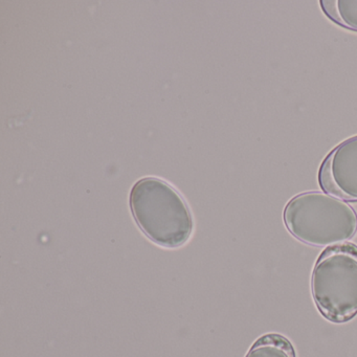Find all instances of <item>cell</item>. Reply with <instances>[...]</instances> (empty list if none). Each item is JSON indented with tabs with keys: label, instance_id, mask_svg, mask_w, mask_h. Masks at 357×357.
Wrapping results in <instances>:
<instances>
[{
	"label": "cell",
	"instance_id": "cell-1",
	"mask_svg": "<svg viewBox=\"0 0 357 357\" xmlns=\"http://www.w3.org/2000/svg\"><path fill=\"white\" fill-rule=\"evenodd\" d=\"M130 208L141 231L162 248H181L193 233L187 202L170 183L158 177L135 183L130 192Z\"/></svg>",
	"mask_w": 357,
	"mask_h": 357
},
{
	"label": "cell",
	"instance_id": "cell-2",
	"mask_svg": "<svg viewBox=\"0 0 357 357\" xmlns=\"http://www.w3.org/2000/svg\"><path fill=\"white\" fill-rule=\"evenodd\" d=\"M287 231L307 245L324 248L346 243L357 233V213L344 200L325 192L298 194L284 208Z\"/></svg>",
	"mask_w": 357,
	"mask_h": 357
},
{
	"label": "cell",
	"instance_id": "cell-3",
	"mask_svg": "<svg viewBox=\"0 0 357 357\" xmlns=\"http://www.w3.org/2000/svg\"><path fill=\"white\" fill-rule=\"evenodd\" d=\"M311 294L328 321L342 324L356 317V244L346 242L323 250L313 267Z\"/></svg>",
	"mask_w": 357,
	"mask_h": 357
},
{
	"label": "cell",
	"instance_id": "cell-4",
	"mask_svg": "<svg viewBox=\"0 0 357 357\" xmlns=\"http://www.w3.org/2000/svg\"><path fill=\"white\" fill-rule=\"evenodd\" d=\"M319 183L325 193L357 202V135L336 146L321 162Z\"/></svg>",
	"mask_w": 357,
	"mask_h": 357
},
{
	"label": "cell",
	"instance_id": "cell-5",
	"mask_svg": "<svg viewBox=\"0 0 357 357\" xmlns=\"http://www.w3.org/2000/svg\"><path fill=\"white\" fill-rule=\"evenodd\" d=\"M245 357H296L291 342L278 333L259 337L250 347Z\"/></svg>",
	"mask_w": 357,
	"mask_h": 357
},
{
	"label": "cell",
	"instance_id": "cell-6",
	"mask_svg": "<svg viewBox=\"0 0 357 357\" xmlns=\"http://www.w3.org/2000/svg\"><path fill=\"white\" fill-rule=\"evenodd\" d=\"M319 5L334 24L357 32V0H321Z\"/></svg>",
	"mask_w": 357,
	"mask_h": 357
}]
</instances>
